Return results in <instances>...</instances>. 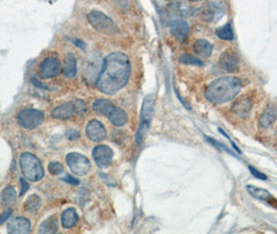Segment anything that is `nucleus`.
I'll list each match as a JSON object with an SVG mask.
<instances>
[{"label":"nucleus","instance_id":"nucleus-26","mask_svg":"<svg viewBox=\"0 0 277 234\" xmlns=\"http://www.w3.org/2000/svg\"><path fill=\"white\" fill-rule=\"evenodd\" d=\"M216 33H217L218 38L225 41H232L233 38H235L230 24H225L224 26H222V27L216 30Z\"/></svg>","mask_w":277,"mask_h":234},{"label":"nucleus","instance_id":"nucleus-29","mask_svg":"<svg viewBox=\"0 0 277 234\" xmlns=\"http://www.w3.org/2000/svg\"><path fill=\"white\" fill-rule=\"evenodd\" d=\"M48 171L51 175L56 176V175H59L60 173L64 171V167L59 162L53 161L48 164Z\"/></svg>","mask_w":277,"mask_h":234},{"label":"nucleus","instance_id":"nucleus-33","mask_svg":"<svg viewBox=\"0 0 277 234\" xmlns=\"http://www.w3.org/2000/svg\"><path fill=\"white\" fill-rule=\"evenodd\" d=\"M63 180H64V181H66V182H68V183L74 184V185H79V183H80V181L77 180L76 178L72 177L71 175H66V177H65V178H63Z\"/></svg>","mask_w":277,"mask_h":234},{"label":"nucleus","instance_id":"nucleus-4","mask_svg":"<svg viewBox=\"0 0 277 234\" xmlns=\"http://www.w3.org/2000/svg\"><path fill=\"white\" fill-rule=\"evenodd\" d=\"M154 106H155V99H154L153 95L150 94L148 95V96H146L143 101V105L141 109L140 125H138V132L136 135V142L138 145H141L143 143L144 138L150 128Z\"/></svg>","mask_w":277,"mask_h":234},{"label":"nucleus","instance_id":"nucleus-12","mask_svg":"<svg viewBox=\"0 0 277 234\" xmlns=\"http://www.w3.org/2000/svg\"><path fill=\"white\" fill-rule=\"evenodd\" d=\"M219 67L225 72H236L239 69V57L235 51L228 49L219 59Z\"/></svg>","mask_w":277,"mask_h":234},{"label":"nucleus","instance_id":"nucleus-5","mask_svg":"<svg viewBox=\"0 0 277 234\" xmlns=\"http://www.w3.org/2000/svg\"><path fill=\"white\" fill-rule=\"evenodd\" d=\"M88 20L93 27L100 33L114 36V34L119 32V28L116 23L102 12L92 11L88 15Z\"/></svg>","mask_w":277,"mask_h":234},{"label":"nucleus","instance_id":"nucleus-1","mask_svg":"<svg viewBox=\"0 0 277 234\" xmlns=\"http://www.w3.org/2000/svg\"><path fill=\"white\" fill-rule=\"evenodd\" d=\"M131 72L132 66L127 55L121 52L109 54L96 82L98 90L106 95L116 94L126 85Z\"/></svg>","mask_w":277,"mask_h":234},{"label":"nucleus","instance_id":"nucleus-27","mask_svg":"<svg viewBox=\"0 0 277 234\" xmlns=\"http://www.w3.org/2000/svg\"><path fill=\"white\" fill-rule=\"evenodd\" d=\"M40 203H41V200H40L39 196L31 195L28 198L27 202H25V204H24L25 209H27L29 212H32V211L38 209L39 206H40Z\"/></svg>","mask_w":277,"mask_h":234},{"label":"nucleus","instance_id":"nucleus-31","mask_svg":"<svg viewBox=\"0 0 277 234\" xmlns=\"http://www.w3.org/2000/svg\"><path fill=\"white\" fill-rule=\"evenodd\" d=\"M249 170H250V172L252 173V175H254L256 178H258V179H262V180H266L267 179V177L263 174V173H261V172H258L256 169H254L253 167H251V166H249Z\"/></svg>","mask_w":277,"mask_h":234},{"label":"nucleus","instance_id":"nucleus-9","mask_svg":"<svg viewBox=\"0 0 277 234\" xmlns=\"http://www.w3.org/2000/svg\"><path fill=\"white\" fill-rule=\"evenodd\" d=\"M62 65L56 57H46L39 66V75L43 79H49L59 74Z\"/></svg>","mask_w":277,"mask_h":234},{"label":"nucleus","instance_id":"nucleus-11","mask_svg":"<svg viewBox=\"0 0 277 234\" xmlns=\"http://www.w3.org/2000/svg\"><path fill=\"white\" fill-rule=\"evenodd\" d=\"M92 155L94 161L96 162L99 168H108L112 161L114 153H112L110 147L105 145H99L97 147H95Z\"/></svg>","mask_w":277,"mask_h":234},{"label":"nucleus","instance_id":"nucleus-6","mask_svg":"<svg viewBox=\"0 0 277 234\" xmlns=\"http://www.w3.org/2000/svg\"><path fill=\"white\" fill-rule=\"evenodd\" d=\"M17 122L25 129H34L44 122V114L39 109L25 108L17 116Z\"/></svg>","mask_w":277,"mask_h":234},{"label":"nucleus","instance_id":"nucleus-22","mask_svg":"<svg viewBox=\"0 0 277 234\" xmlns=\"http://www.w3.org/2000/svg\"><path fill=\"white\" fill-rule=\"evenodd\" d=\"M277 119V109L275 107H268L259 119V125L263 128L270 127Z\"/></svg>","mask_w":277,"mask_h":234},{"label":"nucleus","instance_id":"nucleus-7","mask_svg":"<svg viewBox=\"0 0 277 234\" xmlns=\"http://www.w3.org/2000/svg\"><path fill=\"white\" fill-rule=\"evenodd\" d=\"M66 162L69 169L76 176H85L91 171L90 160L81 153H69L66 156Z\"/></svg>","mask_w":277,"mask_h":234},{"label":"nucleus","instance_id":"nucleus-15","mask_svg":"<svg viewBox=\"0 0 277 234\" xmlns=\"http://www.w3.org/2000/svg\"><path fill=\"white\" fill-rule=\"evenodd\" d=\"M171 32L178 41H185L189 34V26L183 20H175L170 24Z\"/></svg>","mask_w":277,"mask_h":234},{"label":"nucleus","instance_id":"nucleus-8","mask_svg":"<svg viewBox=\"0 0 277 234\" xmlns=\"http://www.w3.org/2000/svg\"><path fill=\"white\" fill-rule=\"evenodd\" d=\"M225 13V5L219 0L206 2L201 11L202 19L206 22H215L221 19Z\"/></svg>","mask_w":277,"mask_h":234},{"label":"nucleus","instance_id":"nucleus-34","mask_svg":"<svg viewBox=\"0 0 277 234\" xmlns=\"http://www.w3.org/2000/svg\"><path fill=\"white\" fill-rule=\"evenodd\" d=\"M20 182H21V186H22V188H21V193H20V196H23L25 193L28 192V189L29 188V184L28 183L27 181H25L23 178H21L20 179Z\"/></svg>","mask_w":277,"mask_h":234},{"label":"nucleus","instance_id":"nucleus-2","mask_svg":"<svg viewBox=\"0 0 277 234\" xmlns=\"http://www.w3.org/2000/svg\"><path fill=\"white\" fill-rule=\"evenodd\" d=\"M242 80L236 76L221 77L207 85L205 98L216 104H223L235 99L242 89Z\"/></svg>","mask_w":277,"mask_h":234},{"label":"nucleus","instance_id":"nucleus-16","mask_svg":"<svg viewBox=\"0 0 277 234\" xmlns=\"http://www.w3.org/2000/svg\"><path fill=\"white\" fill-rule=\"evenodd\" d=\"M75 111V105L71 102H67L62 104V105L56 106L53 110V117L55 119H59V120H65L71 118Z\"/></svg>","mask_w":277,"mask_h":234},{"label":"nucleus","instance_id":"nucleus-25","mask_svg":"<svg viewBox=\"0 0 277 234\" xmlns=\"http://www.w3.org/2000/svg\"><path fill=\"white\" fill-rule=\"evenodd\" d=\"M247 190H248V193L258 199V200H262V201H269V199H271V195L270 193L268 192V190L264 189V188H259V187H256V186H251V185H248L247 187Z\"/></svg>","mask_w":277,"mask_h":234},{"label":"nucleus","instance_id":"nucleus-13","mask_svg":"<svg viewBox=\"0 0 277 234\" xmlns=\"http://www.w3.org/2000/svg\"><path fill=\"white\" fill-rule=\"evenodd\" d=\"M7 231L11 234H28L30 232V222L28 219L19 216L8 223Z\"/></svg>","mask_w":277,"mask_h":234},{"label":"nucleus","instance_id":"nucleus-10","mask_svg":"<svg viewBox=\"0 0 277 234\" xmlns=\"http://www.w3.org/2000/svg\"><path fill=\"white\" fill-rule=\"evenodd\" d=\"M85 134L89 140L95 143L105 141L107 138V129L101 122L97 120H92L85 127Z\"/></svg>","mask_w":277,"mask_h":234},{"label":"nucleus","instance_id":"nucleus-30","mask_svg":"<svg viewBox=\"0 0 277 234\" xmlns=\"http://www.w3.org/2000/svg\"><path fill=\"white\" fill-rule=\"evenodd\" d=\"M65 136L68 138V140H77V138L81 137V133L79 131H76L74 129H69L66 131Z\"/></svg>","mask_w":277,"mask_h":234},{"label":"nucleus","instance_id":"nucleus-23","mask_svg":"<svg viewBox=\"0 0 277 234\" xmlns=\"http://www.w3.org/2000/svg\"><path fill=\"white\" fill-rule=\"evenodd\" d=\"M77 73V65L75 56L72 53H69L66 57L64 65V74L68 78H72Z\"/></svg>","mask_w":277,"mask_h":234},{"label":"nucleus","instance_id":"nucleus-20","mask_svg":"<svg viewBox=\"0 0 277 234\" xmlns=\"http://www.w3.org/2000/svg\"><path fill=\"white\" fill-rule=\"evenodd\" d=\"M195 53L201 57H209L213 52V45L206 40H198L193 46Z\"/></svg>","mask_w":277,"mask_h":234},{"label":"nucleus","instance_id":"nucleus-35","mask_svg":"<svg viewBox=\"0 0 277 234\" xmlns=\"http://www.w3.org/2000/svg\"><path fill=\"white\" fill-rule=\"evenodd\" d=\"M189 1H201V0H189Z\"/></svg>","mask_w":277,"mask_h":234},{"label":"nucleus","instance_id":"nucleus-3","mask_svg":"<svg viewBox=\"0 0 277 234\" xmlns=\"http://www.w3.org/2000/svg\"><path fill=\"white\" fill-rule=\"evenodd\" d=\"M20 167L23 176L29 181L36 182L44 177V170L41 160L36 155L25 152L20 156Z\"/></svg>","mask_w":277,"mask_h":234},{"label":"nucleus","instance_id":"nucleus-28","mask_svg":"<svg viewBox=\"0 0 277 234\" xmlns=\"http://www.w3.org/2000/svg\"><path fill=\"white\" fill-rule=\"evenodd\" d=\"M179 62L185 65H192V66H201L202 62L199 58H196L190 54H183L179 56Z\"/></svg>","mask_w":277,"mask_h":234},{"label":"nucleus","instance_id":"nucleus-19","mask_svg":"<svg viewBox=\"0 0 277 234\" xmlns=\"http://www.w3.org/2000/svg\"><path fill=\"white\" fill-rule=\"evenodd\" d=\"M79 222V214L74 208L70 207L66 209L62 214V225L66 229H70Z\"/></svg>","mask_w":277,"mask_h":234},{"label":"nucleus","instance_id":"nucleus-14","mask_svg":"<svg viewBox=\"0 0 277 234\" xmlns=\"http://www.w3.org/2000/svg\"><path fill=\"white\" fill-rule=\"evenodd\" d=\"M252 108V103L248 97H242L238 99L232 105V112L240 118H245L249 115V112Z\"/></svg>","mask_w":277,"mask_h":234},{"label":"nucleus","instance_id":"nucleus-17","mask_svg":"<svg viewBox=\"0 0 277 234\" xmlns=\"http://www.w3.org/2000/svg\"><path fill=\"white\" fill-rule=\"evenodd\" d=\"M114 108H115L114 104L107 99H98L93 103V110L96 112L97 115L105 116L107 118Z\"/></svg>","mask_w":277,"mask_h":234},{"label":"nucleus","instance_id":"nucleus-21","mask_svg":"<svg viewBox=\"0 0 277 234\" xmlns=\"http://www.w3.org/2000/svg\"><path fill=\"white\" fill-rule=\"evenodd\" d=\"M16 190L12 186L5 187L2 190L1 195H0V202H1V205L5 208H10L16 202Z\"/></svg>","mask_w":277,"mask_h":234},{"label":"nucleus","instance_id":"nucleus-32","mask_svg":"<svg viewBox=\"0 0 277 234\" xmlns=\"http://www.w3.org/2000/svg\"><path fill=\"white\" fill-rule=\"evenodd\" d=\"M11 215H12V210L11 209L5 210L1 215H0V225L5 223L8 219L11 218Z\"/></svg>","mask_w":277,"mask_h":234},{"label":"nucleus","instance_id":"nucleus-24","mask_svg":"<svg viewBox=\"0 0 277 234\" xmlns=\"http://www.w3.org/2000/svg\"><path fill=\"white\" fill-rule=\"evenodd\" d=\"M56 231H57V220L54 215L43 222L39 228V232L43 234L55 233Z\"/></svg>","mask_w":277,"mask_h":234},{"label":"nucleus","instance_id":"nucleus-18","mask_svg":"<svg viewBox=\"0 0 277 234\" xmlns=\"http://www.w3.org/2000/svg\"><path fill=\"white\" fill-rule=\"evenodd\" d=\"M108 118L111 122L117 127L124 126L127 123V120H128L126 112L122 108L117 107V106H115V108L111 110V112L109 115Z\"/></svg>","mask_w":277,"mask_h":234}]
</instances>
